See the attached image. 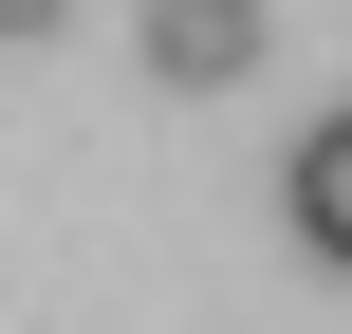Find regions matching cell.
<instances>
[{
	"instance_id": "1",
	"label": "cell",
	"mask_w": 352,
	"mask_h": 334,
	"mask_svg": "<svg viewBox=\"0 0 352 334\" xmlns=\"http://www.w3.org/2000/svg\"><path fill=\"white\" fill-rule=\"evenodd\" d=\"M130 37H148V93H241L278 19H260V0H148Z\"/></svg>"
},
{
	"instance_id": "2",
	"label": "cell",
	"mask_w": 352,
	"mask_h": 334,
	"mask_svg": "<svg viewBox=\"0 0 352 334\" xmlns=\"http://www.w3.org/2000/svg\"><path fill=\"white\" fill-rule=\"evenodd\" d=\"M278 242H297L316 279H352V112H316V130L278 149Z\"/></svg>"
},
{
	"instance_id": "3",
	"label": "cell",
	"mask_w": 352,
	"mask_h": 334,
	"mask_svg": "<svg viewBox=\"0 0 352 334\" xmlns=\"http://www.w3.org/2000/svg\"><path fill=\"white\" fill-rule=\"evenodd\" d=\"M56 19H74V0H0V56H37V37H56Z\"/></svg>"
}]
</instances>
